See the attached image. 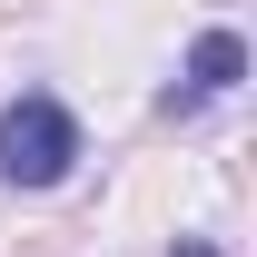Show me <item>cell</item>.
<instances>
[{
    "label": "cell",
    "instance_id": "3",
    "mask_svg": "<svg viewBox=\"0 0 257 257\" xmlns=\"http://www.w3.org/2000/svg\"><path fill=\"white\" fill-rule=\"evenodd\" d=\"M168 257H218V247H198V237H188V247H168Z\"/></svg>",
    "mask_w": 257,
    "mask_h": 257
},
{
    "label": "cell",
    "instance_id": "1",
    "mask_svg": "<svg viewBox=\"0 0 257 257\" xmlns=\"http://www.w3.org/2000/svg\"><path fill=\"white\" fill-rule=\"evenodd\" d=\"M69 159H79V119H69L50 89H20L0 109V178H10V188H60Z\"/></svg>",
    "mask_w": 257,
    "mask_h": 257
},
{
    "label": "cell",
    "instance_id": "2",
    "mask_svg": "<svg viewBox=\"0 0 257 257\" xmlns=\"http://www.w3.org/2000/svg\"><path fill=\"white\" fill-rule=\"evenodd\" d=\"M237 69H247V40H237V30H208V40L188 50V69L168 79V119H188V109L227 99V89H237Z\"/></svg>",
    "mask_w": 257,
    "mask_h": 257
}]
</instances>
